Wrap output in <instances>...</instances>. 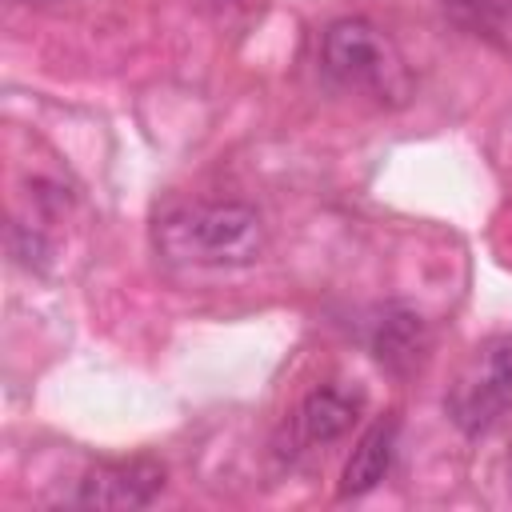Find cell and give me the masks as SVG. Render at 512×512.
<instances>
[{
  "label": "cell",
  "mask_w": 512,
  "mask_h": 512,
  "mask_svg": "<svg viewBox=\"0 0 512 512\" xmlns=\"http://www.w3.org/2000/svg\"><path fill=\"white\" fill-rule=\"evenodd\" d=\"M508 480H512V460H508Z\"/></svg>",
  "instance_id": "9"
},
{
  "label": "cell",
  "mask_w": 512,
  "mask_h": 512,
  "mask_svg": "<svg viewBox=\"0 0 512 512\" xmlns=\"http://www.w3.org/2000/svg\"><path fill=\"white\" fill-rule=\"evenodd\" d=\"M444 12L476 36H500L512 28V0H444Z\"/></svg>",
  "instance_id": "8"
},
{
  "label": "cell",
  "mask_w": 512,
  "mask_h": 512,
  "mask_svg": "<svg viewBox=\"0 0 512 512\" xmlns=\"http://www.w3.org/2000/svg\"><path fill=\"white\" fill-rule=\"evenodd\" d=\"M156 248L176 264L244 268L264 252V228L248 204H188L156 224Z\"/></svg>",
  "instance_id": "1"
},
{
  "label": "cell",
  "mask_w": 512,
  "mask_h": 512,
  "mask_svg": "<svg viewBox=\"0 0 512 512\" xmlns=\"http://www.w3.org/2000/svg\"><path fill=\"white\" fill-rule=\"evenodd\" d=\"M360 408H364V396H360V392H348V388H340V384L312 388V392L304 396L300 412H296V432H300V440L312 444V448H316V444H332V440H340V436L356 424Z\"/></svg>",
  "instance_id": "6"
},
{
  "label": "cell",
  "mask_w": 512,
  "mask_h": 512,
  "mask_svg": "<svg viewBox=\"0 0 512 512\" xmlns=\"http://www.w3.org/2000/svg\"><path fill=\"white\" fill-rule=\"evenodd\" d=\"M396 436H400L396 416L376 420V424L360 436V444L352 448V456H348V464H344L340 496H364V492H372V488L392 472V460H396Z\"/></svg>",
  "instance_id": "7"
},
{
  "label": "cell",
  "mask_w": 512,
  "mask_h": 512,
  "mask_svg": "<svg viewBox=\"0 0 512 512\" xmlns=\"http://www.w3.org/2000/svg\"><path fill=\"white\" fill-rule=\"evenodd\" d=\"M444 408L464 436H484L512 412V332H496L476 344L448 388Z\"/></svg>",
  "instance_id": "3"
},
{
  "label": "cell",
  "mask_w": 512,
  "mask_h": 512,
  "mask_svg": "<svg viewBox=\"0 0 512 512\" xmlns=\"http://www.w3.org/2000/svg\"><path fill=\"white\" fill-rule=\"evenodd\" d=\"M164 488V464L136 456V460H112L96 464L80 476L72 504L76 508H144Z\"/></svg>",
  "instance_id": "4"
},
{
  "label": "cell",
  "mask_w": 512,
  "mask_h": 512,
  "mask_svg": "<svg viewBox=\"0 0 512 512\" xmlns=\"http://www.w3.org/2000/svg\"><path fill=\"white\" fill-rule=\"evenodd\" d=\"M320 64L344 88L368 92L376 100H404L408 92V72L396 44L364 16H344L328 24L320 40Z\"/></svg>",
  "instance_id": "2"
},
{
  "label": "cell",
  "mask_w": 512,
  "mask_h": 512,
  "mask_svg": "<svg viewBox=\"0 0 512 512\" xmlns=\"http://www.w3.org/2000/svg\"><path fill=\"white\" fill-rule=\"evenodd\" d=\"M368 348H372L380 368H388L396 376H408L428 356V324L416 308L388 304V308L376 312V320L368 328Z\"/></svg>",
  "instance_id": "5"
}]
</instances>
